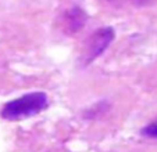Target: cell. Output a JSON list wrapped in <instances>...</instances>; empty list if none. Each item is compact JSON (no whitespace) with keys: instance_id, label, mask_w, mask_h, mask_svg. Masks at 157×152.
Here are the masks:
<instances>
[{"instance_id":"obj_1","label":"cell","mask_w":157,"mask_h":152,"mask_svg":"<svg viewBox=\"0 0 157 152\" xmlns=\"http://www.w3.org/2000/svg\"><path fill=\"white\" fill-rule=\"evenodd\" d=\"M48 96L43 91H32L25 96L9 101L3 107L0 116L6 120H21L35 116L48 108Z\"/></svg>"},{"instance_id":"obj_2","label":"cell","mask_w":157,"mask_h":152,"mask_svg":"<svg viewBox=\"0 0 157 152\" xmlns=\"http://www.w3.org/2000/svg\"><path fill=\"white\" fill-rule=\"evenodd\" d=\"M113 39H114L113 28L106 27V28H101V29L96 31L89 38L88 44L85 47V53H83V61H85V64L92 62L100 54H103V51L109 47V44L113 42Z\"/></svg>"},{"instance_id":"obj_3","label":"cell","mask_w":157,"mask_h":152,"mask_svg":"<svg viewBox=\"0 0 157 152\" xmlns=\"http://www.w3.org/2000/svg\"><path fill=\"white\" fill-rule=\"evenodd\" d=\"M140 133H142V136H145V137L157 138V120H154V122L149 123L147 126H145Z\"/></svg>"},{"instance_id":"obj_4","label":"cell","mask_w":157,"mask_h":152,"mask_svg":"<svg viewBox=\"0 0 157 152\" xmlns=\"http://www.w3.org/2000/svg\"><path fill=\"white\" fill-rule=\"evenodd\" d=\"M135 4H138V6H142V4H146L149 3V2H153V0H132Z\"/></svg>"}]
</instances>
